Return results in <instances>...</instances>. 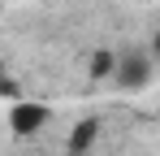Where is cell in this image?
<instances>
[{
	"label": "cell",
	"instance_id": "1",
	"mask_svg": "<svg viewBox=\"0 0 160 156\" xmlns=\"http://www.w3.org/2000/svg\"><path fill=\"white\" fill-rule=\"evenodd\" d=\"M117 82L126 91H138L152 82V52H126L121 65H117Z\"/></svg>",
	"mask_w": 160,
	"mask_h": 156
},
{
	"label": "cell",
	"instance_id": "2",
	"mask_svg": "<svg viewBox=\"0 0 160 156\" xmlns=\"http://www.w3.org/2000/svg\"><path fill=\"white\" fill-rule=\"evenodd\" d=\"M48 122V104L39 100H22L9 108V126H13V134H35V130Z\"/></svg>",
	"mask_w": 160,
	"mask_h": 156
},
{
	"label": "cell",
	"instance_id": "3",
	"mask_svg": "<svg viewBox=\"0 0 160 156\" xmlns=\"http://www.w3.org/2000/svg\"><path fill=\"white\" fill-rule=\"evenodd\" d=\"M87 139H95V122H82L74 130V148H87Z\"/></svg>",
	"mask_w": 160,
	"mask_h": 156
}]
</instances>
